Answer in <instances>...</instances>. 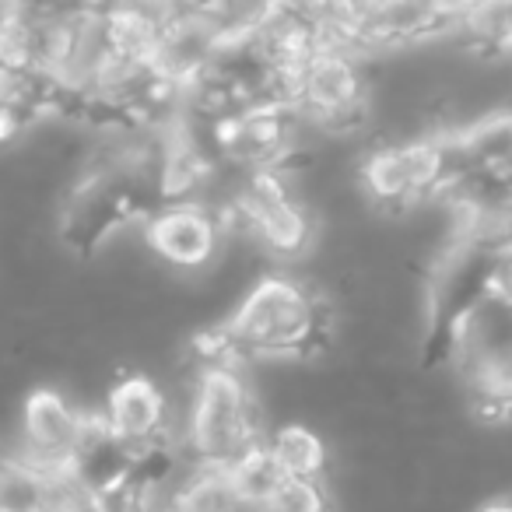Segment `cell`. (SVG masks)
<instances>
[{
	"label": "cell",
	"mask_w": 512,
	"mask_h": 512,
	"mask_svg": "<svg viewBox=\"0 0 512 512\" xmlns=\"http://www.w3.org/2000/svg\"><path fill=\"white\" fill-rule=\"evenodd\" d=\"M330 341V306L292 274H267L246 292L225 323L193 337L200 365L242 358H309Z\"/></svg>",
	"instance_id": "cell-1"
},
{
	"label": "cell",
	"mask_w": 512,
	"mask_h": 512,
	"mask_svg": "<svg viewBox=\"0 0 512 512\" xmlns=\"http://www.w3.org/2000/svg\"><path fill=\"white\" fill-rule=\"evenodd\" d=\"M264 442L267 428L260 418V404L239 365H200L186 414V453L193 467L228 470Z\"/></svg>",
	"instance_id": "cell-2"
},
{
	"label": "cell",
	"mask_w": 512,
	"mask_h": 512,
	"mask_svg": "<svg viewBox=\"0 0 512 512\" xmlns=\"http://www.w3.org/2000/svg\"><path fill=\"white\" fill-rule=\"evenodd\" d=\"M309 15L320 25L327 50L372 53L397 50L460 32L467 8L460 4H418V0H383V4H309Z\"/></svg>",
	"instance_id": "cell-3"
},
{
	"label": "cell",
	"mask_w": 512,
	"mask_h": 512,
	"mask_svg": "<svg viewBox=\"0 0 512 512\" xmlns=\"http://www.w3.org/2000/svg\"><path fill=\"white\" fill-rule=\"evenodd\" d=\"M211 148L214 162L239 169L242 176L288 172L302 155V130L292 106H246L218 120H193Z\"/></svg>",
	"instance_id": "cell-4"
},
{
	"label": "cell",
	"mask_w": 512,
	"mask_h": 512,
	"mask_svg": "<svg viewBox=\"0 0 512 512\" xmlns=\"http://www.w3.org/2000/svg\"><path fill=\"white\" fill-rule=\"evenodd\" d=\"M362 186L376 204L407 211L428 197H442L449 183V137L376 144L358 165Z\"/></svg>",
	"instance_id": "cell-5"
},
{
	"label": "cell",
	"mask_w": 512,
	"mask_h": 512,
	"mask_svg": "<svg viewBox=\"0 0 512 512\" xmlns=\"http://www.w3.org/2000/svg\"><path fill=\"white\" fill-rule=\"evenodd\" d=\"M225 218L246 225L260 239L267 253L281 260L302 256L316 239V221L309 207L288 186L285 172H260L242 176L239 190L232 193L225 207Z\"/></svg>",
	"instance_id": "cell-6"
},
{
	"label": "cell",
	"mask_w": 512,
	"mask_h": 512,
	"mask_svg": "<svg viewBox=\"0 0 512 512\" xmlns=\"http://www.w3.org/2000/svg\"><path fill=\"white\" fill-rule=\"evenodd\" d=\"M292 109L306 127L323 134H355L369 116V78L362 57L344 50H323L302 71Z\"/></svg>",
	"instance_id": "cell-7"
},
{
	"label": "cell",
	"mask_w": 512,
	"mask_h": 512,
	"mask_svg": "<svg viewBox=\"0 0 512 512\" xmlns=\"http://www.w3.org/2000/svg\"><path fill=\"white\" fill-rule=\"evenodd\" d=\"M99 425V414H85L67 393L53 386H36L22 404V435L18 449L36 470L78 467Z\"/></svg>",
	"instance_id": "cell-8"
},
{
	"label": "cell",
	"mask_w": 512,
	"mask_h": 512,
	"mask_svg": "<svg viewBox=\"0 0 512 512\" xmlns=\"http://www.w3.org/2000/svg\"><path fill=\"white\" fill-rule=\"evenodd\" d=\"M102 425H106L109 439L130 453L134 460L151 453H165L169 449V397L165 390L144 372H127L120 376L106 393V407H102Z\"/></svg>",
	"instance_id": "cell-9"
},
{
	"label": "cell",
	"mask_w": 512,
	"mask_h": 512,
	"mask_svg": "<svg viewBox=\"0 0 512 512\" xmlns=\"http://www.w3.org/2000/svg\"><path fill=\"white\" fill-rule=\"evenodd\" d=\"M225 211L204 200L190 204H162L141 221L144 242L162 264L176 271H200L218 256L225 242Z\"/></svg>",
	"instance_id": "cell-10"
},
{
	"label": "cell",
	"mask_w": 512,
	"mask_h": 512,
	"mask_svg": "<svg viewBox=\"0 0 512 512\" xmlns=\"http://www.w3.org/2000/svg\"><path fill=\"white\" fill-rule=\"evenodd\" d=\"M102 29L113 53L155 67L169 29V4H109L102 8Z\"/></svg>",
	"instance_id": "cell-11"
},
{
	"label": "cell",
	"mask_w": 512,
	"mask_h": 512,
	"mask_svg": "<svg viewBox=\"0 0 512 512\" xmlns=\"http://www.w3.org/2000/svg\"><path fill=\"white\" fill-rule=\"evenodd\" d=\"M0 67L43 78V8H0Z\"/></svg>",
	"instance_id": "cell-12"
},
{
	"label": "cell",
	"mask_w": 512,
	"mask_h": 512,
	"mask_svg": "<svg viewBox=\"0 0 512 512\" xmlns=\"http://www.w3.org/2000/svg\"><path fill=\"white\" fill-rule=\"evenodd\" d=\"M267 449L285 470V477H299V481H327L330 467V449L320 435L302 421H288L267 432Z\"/></svg>",
	"instance_id": "cell-13"
},
{
	"label": "cell",
	"mask_w": 512,
	"mask_h": 512,
	"mask_svg": "<svg viewBox=\"0 0 512 512\" xmlns=\"http://www.w3.org/2000/svg\"><path fill=\"white\" fill-rule=\"evenodd\" d=\"M225 474H228V481H232L235 495H239L242 505H249V509H271L281 484L288 481L285 470L278 467V460H274L271 449H267V442L260 449H253L249 456H242L239 463H232Z\"/></svg>",
	"instance_id": "cell-14"
},
{
	"label": "cell",
	"mask_w": 512,
	"mask_h": 512,
	"mask_svg": "<svg viewBox=\"0 0 512 512\" xmlns=\"http://www.w3.org/2000/svg\"><path fill=\"white\" fill-rule=\"evenodd\" d=\"M460 36L481 57L512 60V4H474V8H467Z\"/></svg>",
	"instance_id": "cell-15"
},
{
	"label": "cell",
	"mask_w": 512,
	"mask_h": 512,
	"mask_svg": "<svg viewBox=\"0 0 512 512\" xmlns=\"http://www.w3.org/2000/svg\"><path fill=\"white\" fill-rule=\"evenodd\" d=\"M0 109L22 116V120H39L46 113H60L57 88L39 74H22L11 67H0Z\"/></svg>",
	"instance_id": "cell-16"
},
{
	"label": "cell",
	"mask_w": 512,
	"mask_h": 512,
	"mask_svg": "<svg viewBox=\"0 0 512 512\" xmlns=\"http://www.w3.org/2000/svg\"><path fill=\"white\" fill-rule=\"evenodd\" d=\"M43 470L25 463L18 453L0 456V512H39Z\"/></svg>",
	"instance_id": "cell-17"
},
{
	"label": "cell",
	"mask_w": 512,
	"mask_h": 512,
	"mask_svg": "<svg viewBox=\"0 0 512 512\" xmlns=\"http://www.w3.org/2000/svg\"><path fill=\"white\" fill-rule=\"evenodd\" d=\"M274 512H334V495H330L327 481H299L288 477L281 484L278 498L271 502Z\"/></svg>",
	"instance_id": "cell-18"
},
{
	"label": "cell",
	"mask_w": 512,
	"mask_h": 512,
	"mask_svg": "<svg viewBox=\"0 0 512 512\" xmlns=\"http://www.w3.org/2000/svg\"><path fill=\"white\" fill-rule=\"evenodd\" d=\"M484 302L512 313V242L488 249V260H484Z\"/></svg>",
	"instance_id": "cell-19"
},
{
	"label": "cell",
	"mask_w": 512,
	"mask_h": 512,
	"mask_svg": "<svg viewBox=\"0 0 512 512\" xmlns=\"http://www.w3.org/2000/svg\"><path fill=\"white\" fill-rule=\"evenodd\" d=\"M25 130H29V120L8 113V109H0V148H4V144H11V141H18Z\"/></svg>",
	"instance_id": "cell-20"
},
{
	"label": "cell",
	"mask_w": 512,
	"mask_h": 512,
	"mask_svg": "<svg viewBox=\"0 0 512 512\" xmlns=\"http://www.w3.org/2000/svg\"><path fill=\"white\" fill-rule=\"evenodd\" d=\"M477 512H512V498H495V502L481 505Z\"/></svg>",
	"instance_id": "cell-21"
},
{
	"label": "cell",
	"mask_w": 512,
	"mask_h": 512,
	"mask_svg": "<svg viewBox=\"0 0 512 512\" xmlns=\"http://www.w3.org/2000/svg\"><path fill=\"white\" fill-rule=\"evenodd\" d=\"M246 512H274V509H246Z\"/></svg>",
	"instance_id": "cell-22"
}]
</instances>
